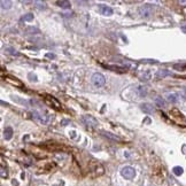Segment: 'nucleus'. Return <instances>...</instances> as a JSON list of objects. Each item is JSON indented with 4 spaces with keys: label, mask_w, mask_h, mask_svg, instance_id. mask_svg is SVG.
<instances>
[{
    "label": "nucleus",
    "mask_w": 186,
    "mask_h": 186,
    "mask_svg": "<svg viewBox=\"0 0 186 186\" xmlns=\"http://www.w3.org/2000/svg\"><path fill=\"white\" fill-rule=\"evenodd\" d=\"M138 12H139L140 17H143V18H148V17H151V15H152V13H153V7H152L149 3H145V5H143V6L139 7Z\"/></svg>",
    "instance_id": "nucleus-1"
},
{
    "label": "nucleus",
    "mask_w": 186,
    "mask_h": 186,
    "mask_svg": "<svg viewBox=\"0 0 186 186\" xmlns=\"http://www.w3.org/2000/svg\"><path fill=\"white\" fill-rule=\"evenodd\" d=\"M91 81H92L93 85L96 86V88H101V86H103V85L106 84V77H105L102 74H100V73L93 74Z\"/></svg>",
    "instance_id": "nucleus-2"
},
{
    "label": "nucleus",
    "mask_w": 186,
    "mask_h": 186,
    "mask_svg": "<svg viewBox=\"0 0 186 186\" xmlns=\"http://www.w3.org/2000/svg\"><path fill=\"white\" fill-rule=\"evenodd\" d=\"M121 175H122V177L125 178V179H133V178L136 177V170H134L132 167L126 166V167L122 168Z\"/></svg>",
    "instance_id": "nucleus-3"
},
{
    "label": "nucleus",
    "mask_w": 186,
    "mask_h": 186,
    "mask_svg": "<svg viewBox=\"0 0 186 186\" xmlns=\"http://www.w3.org/2000/svg\"><path fill=\"white\" fill-rule=\"evenodd\" d=\"M82 122L88 126V128H96L98 126V121L91 116V115H84V116H82Z\"/></svg>",
    "instance_id": "nucleus-4"
},
{
    "label": "nucleus",
    "mask_w": 186,
    "mask_h": 186,
    "mask_svg": "<svg viewBox=\"0 0 186 186\" xmlns=\"http://www.w3.org/2000/svg\"><path fill=\"white\" fill-rule=\"evenodd\" d=\"M32 116L35 119H37L39 123H43V124H47L51 119V116L47 115V114H41L39 111H33L32 113Z\"/></svg>",
    "instance_id": "nucleus-5"
},
{
    "label": "nucleus",
    "mask_w": 186,
    "mask_h": 186,
    "mask_svg": "<svg viewBox=\"0 0 186 186\" xmlns=\"http://www.w3.org/2000/svg\"><path fill=\"white\" fill-rule=\"evenodd\" d=\"M99 9H100V13L102 15H105V16H110L114 13L113 8H110L109 6H105V5H100L99 6Z\"/></svg>",
    "instance_id": "nucleus-6"
},
{
    "label": "nucleus",
    "mask_w": 186,
    "mask_h": 186,
    "mask_svg": "<svg viewBox=\"0 0 186 186\" xmlns=\"http://www.w3.org/2000/svg\"><path fill=\"white\" fill-rule=\"evenodd\" d=\"M140 109L145 113V114H153L154 113V108L151 103L148 102H145V103H141L140 105Z\"/></svg>",
    "instance_id": "nucleus-7"
},
{
    "label": "nucleus",
    "mask_w": 186,
    "mask_h": 186,
    "mask_svg": "<svg viewBox=\"0 0 186 186\" xmlns=\"http://www.w3.org/2000/svg\"><path fill=\"white\" fill-rule=\"evenodd\" d=\"M170 75H171L170 71H168V70H166V69H162V70H159V71L156 73L155 78H156V79H162V78H164V77H167V76H170Z\"/></svg>",
    "instance_id": "nucleus-8"
},
{
    "label": "nucleus",
    "mask_w": 186,
    "mask_h": 186,
    "mask_svg": "<svg viewBox=\"0 0 186 186\" xmlns=\"http://www.w3.org/2000/svg\"><path fill=\"white\" fill-rule=\"evenodd\" d=\"M3 137L6 140H10L13 138V129L10 126H7L3 131Z\"/></svg>",
    "instance_id": "nucleus-9"
},
{
    "label": "nucleus",
    "mask_w": 186,
    "mask_h": 186,
    "mask_svg": "<svg viewBox=\"0 0 186 186\" xmlns=\"http://www.w3.org/2000/svg\"><path fill=\"white\" fill-rule=\"evenodd\" d=\"M167 100L171 103H175L178 101V94L177 93H168L167 94Z\"/></svg>",
    "instance_id": "nucleus-10"
},
{
    "label": "nucleus",
    "mask_w": 186,
    "mask_h": 186,
    "mask_svg": "<svg viewBox=\"0 0 186 186\" xmlns=\"http://www.w3.org/2000/svg\"><path fill=\"white\" fill-rule=\"evenodd\" d=\"M101 133H102L105 137H107V138H109V139H111V140H116V141H119V140H121V138H119L118 136L113 134V133H110V132H107V131H101Z\"/></svg>",
    "instance_id": "nucleus-11"
},
{
    "label": "nucleus",
    "mask_w": 186,
    "mask_h": 186,
    "mask_svg": "<svg viewBox=\"0 0 186 186\" xmlns=\"http://www.w3.org/2000/svg\"><path fill=\"white\" fill-rule=\"evenodd\" d=\"M155 105H156L159 108H164V107H166V101H164L163 98L156 96V98H155Z\"/></svg>",
    "instance_id": "nucleus-12"
},
{
    "label": "nucleus",
    "mask_w": 186,
    "mask_h": 186,
    "mask_svg": "<svg viewBox=\"0 0 186 186\" xmlns=\"http://www.w3.org/2000/svg\"><path fill=\"white\" fill-rule=\"evenodd\" d=\"M56 5L61 8H70V2L69 1H64V0H61V1H56Z\"/></svg>",
    "instance_id": "nucleus-13"
},
{
    "label": "nucleus",
    "mask_w": 186,
    "mask_h": 186,
    "mask_svg": "<svg viewBox=\"0 0 186 186\" xmlns=\"http://www.w3.org/2000/svg\"><path fill=\"white\" fill-rule=\"evenodd\" d=\"M12 1H9V0H1V2H0V5H1V8L2 9H9L10 7H12Z\"/></svg>",
    "instance_id": "nucleus-14"
},
{
    "label": "nucleus",
    "mask_w": 186,
    "mask_h": 186,
    "mask_svg": "<svg viewBox=\"0 0 186 186\" xmlns=\"http://www.w3.org/2000/svg\"><path fill=\"white\" fill-rule=\"evenodd\" d=\"M137 92L139 94V96H146L147 94V89L145 86H138L137 88Z\"/></svg>",
    "instance_id": "nucleus-15"
},
{
    "label": "nucleus",
    "mask_w": 186,
    "mask_h": 186,
    "mask_svg": "<svg viewBox=\"0 0 186 186\" xmlns=\"http://www.w3.org/2000/svg\"><path fill=\"white\" fill-rule=\"evenodd\" d=\"M107 68H109V69H113L114 71H118V73H125V71H126V68H123V67H115V66H108Z\"/></svg>",
    "instance_id": "nucleus-16"
},
{
    "label": "nucleus",
    "mask_w": 186,
    "mask_h": 186,
    "mask_svg": "<svg viewBox=\"0 0 186 186\" xmlns=\"http://www.w3.org/2000/svg\"><path fill=\"white\" fill-rule=\"evenodd\" d=\"M35 5H36V7H37L38 9H40V10L46 9V3H45L44 1H35Z\"/></svg>",
    "instance_id": "nucleus-17"
},
{
    "label": "nucleus",
    "mask_w": 186,
    "mask_h": 186,
    "mask_svg": "<svg viewBox=\"0 0 186 186\" xmlns=\"http://www.w3.org/2000/svg\"><path fill=\"white\" fill-rule=\"evenodd\" d=\"M183 168L182 167H174V169H172V172L176 175V176H181L182 174H183Z\"/></svg>",
    "instance_id": "nucleus-18"
},
{
    "label": "nucleus",
    "mask_w": 186,
    "mask_h": 186,
    "mask_svg": "<svg viewBox=\"0 0 186 186\" xmlns=\"http://www.w3.org/2000/svg\"><path fill=\"white\" fill-rule=\"evenodd\" d=\"M25 32H26V33H30V35H35V33H39V30L36 29V28L30 26V28H28V29L25 30Z\"/></svg>",
    "instance_id": "nucleus-19"
},
{
    "label": "nucleus",
    "mask_w": 186,
    "mask_h": 186,
    "mask_svg": "<svg viewBox=\"0 0 186 186\" xmlns=\"http://www.w3.org/2000/svg\"><path fill=\"white\" fill-rule=\"evenodd\" d=\"M174 69H176V70H181V71H184V70H186V63L175 64V66H174Z\"/></svg>",
    "instance_id": "nucleus-20"
},
{
    "label": "nucleus",
    "mask_w": 186,
    "mask_h": 186,
    "mask_svg": "<svg viewBox=\"0 0 186 186\" xmlns=\"http://www.w3.org/2000/svg\"><path fill=\"white\" fill-rule=\"evenodd\" d=\"M22 20H23V21H32V20H33V14H31V13H29V14H26V15H24Z\"/></svg>",
    "instance_id": "nucleus-21"
},
{
    "label": "nucleus",
    "mask_w": 186,
    "mask_h": 186,
    "mask_svg": "<svg viewBox=\"0 0 186 186\" xmlns=\"http://www.w3.org/2000/svg\"><path fill=\"white\" fill-rule=\"evenodd\" d=\"M5 51H6V52L10 51V52H9V54H12V55H18V53H17L14 48H12V47H6V48H5Z\"/></svg>",
    "instance_id": "nucleus-22"
},
{
    "label": "nucleus",
    "mask_w": 186,
    "mask_h": 186,
    "mask_svg": "<svg viewBox=\"0 0 186 186\" xmlns=\"http://www.w3.org/2000/svg\"><path fill=\"white\" fill-rule=\"evenodd\" d=\"M12 98H13V100L16 101V102H20V103H22V105H26V101H25V100H21L18 96H14V95H13Z\"/></svg>",
    "instance_id": "nucleus-23"
},
{
    "label": "nucleus",
    "mask_w": 186,
    "mask_h": 186,
    "mask_svg": "<svg viewBox=\"0 0 186 186\" xmlns=\"http://www.w3.org/2000/svg\"><path fill=\"white\" fill-rule=\"evenodd\" d=\"M178 3H179V5H183V6H185V5H186V1H184V0H181V1H178Z\"/></svg>",
    "instance_id": "nucleus-24"
},
{
    "label": "nucleus",
    "mask_w": 186,
    "mask_h": 186,
    "mask_svg": "<svg viewBox=\"0 0 186 186\" xmlns=\"http://www.w3.org/2000/svg\"><path fill=\"white\" fill-rule=\"evenodd\" d=\"M182 30H183V31H184V32L186 33V24H185V25H183V26H182Z\"/></svg>",
    "instance_id": "nucleus-25"
},
{
    "label": "nucleus",
    "mask_w": 186,
    "mask_h": 186,
    "mask_svg": "<svg viewBox=\"0 0 186 186\" xmlns=\"http://www.w3.org/2000/svg\"><path fill=\"white\" fill-rule=\"evenodd\" d=\"M67 123H69V121H62V123H61V124H62V125H64V124H67Z\"/></svg>",
    "instance_id": "nucleus-26"
},
{
    "label": "nucleus",
    "mask_w": 186,
    "mask_h": 186,
    "mask_svg": "<svg viewBox=\"0 0 186 186\" xmlns=\"http://www.w3.org/2000/svg\"><path fill=\"white\" fill-rule=\"evenodd\" d=\"M47 56H48V58H52V59H53V58H54V54H47Z\"/></svg>",
    "instance_id": "nucleus-27"
},
{
    "label": "nucleus",
    "mask_w": 186,
    "mask_h": 186,
    "mask_svg": "<svg viewBox=\"0 0 186 186\" xmlns=\"http://www.w3.org/2000/svg\"><path fill=\"white\" fill-rule=\"evenodd\" d=\"M184 94H185V95H186V88H185V89H184Z\"/></svg>",
    "instance_id": "nucleus-28"
}]
</instances>
